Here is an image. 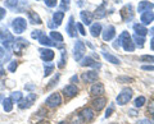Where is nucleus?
Returning <instances> with one entry per match:
<instances>
[{
  "mask_svg": "<svg viewBox=\"0 0 154 124\" xmlns=\"http://www.w3.org/2000/svg\"><path fill=\"white\" fill-rule=\"evenodd\" d=\"M119 41H121V46L123 47L125 51H134L135 50V44H134V40L131 35L128 32L123 31L119 36Z\"/></svg>",
  "mask_w": 154,
  "mask_h": 124,
  "instance_id": "obj_1",
  "label": "nucleus"
},
{
  "mask_svg": "<svg viewBox=\"0 0 154 124\" xmlns=\"http://www.w3.org/2000/svg\"><path fill=\"white\" fill-rule=\"evenodd\" d=\"M132 99V90L128 87L122 88L121 93H118L117 96V104L118 105H126L128 104V101Z\"/></svg>",
  "mask_w": 154,
  "mask_h": 124,
  "instance_id": "obj_2",
  "label": "nucleus"
},
{
  "mask_svg": "<svg viewBox=\"0 0 154 124\" xmlns=\"http://www.w3.org/2000/svg\"><path fill=\"white\" fill-rule=\"evenodd\" d=\"M12 28H13V31L17 33V35H21V33H23L26 31V28H27V22L25 18H16L13 22H12Z\"/></svg>",
  "mask_w": 154,
  "mask_h": 124,
  "instance_id": "obj_3",
  "label": "nucleus"
},
{
  "mask_svg": "<svg viewBox=\"0 0 154 124\" xmlns=\"http://www.w3.org/2000/svg\"><path fill=\"white\" fill-rule=\"evenodd\" d=\"M45 104H46V106H48V108H51V109L58 108V106H59V105L62 104V97H60V95L58 93V92L51 93L50 96L46 99Z\"/></svg>",
  "mask_w": 154,
  "mask_h": 124,
  "instance_id": "obj_4",
  "label": "nucleus"
},
{
  "mask_svg": "<svg viewBox=\"0 0 154 124\" xmlns=\"http://www.w3.org/2000/svg\"><path fill=\"white\" fill-rule=\"evenodd\" d=\"M36 99H37L36 93H28L25 99H22L21 101H19V104H18L19 109H28V108H31L33 105V102L36 101Z\"/></svg>",
  "mask_w": 154,
  "mask_h": 124,
  "instance_id": "obj_5",
  "label": "nucleus"
},
{
  "mask_svg": "<svg viewBox=\"0 0 154 124\" xmlns=\"http://www.w3.org/2000/svg\"><path fill=\"white\" fill-rule=\"evenodd\" d=\"M119 14H121L122 19H123L125 22H128V21H131L132 18H134L132 5H131V4H127V5H125V7L121 9V12H119Z\"/></svg>",
  "mask_w": 154,
  "mask_h": 124,
  "instance_id": "obj_6",
  "label": "nucleus"
},
{
  "mask_svg": "<svg viewBox=\"0 0 154 124\" xmlns=\"http://www.w3.org/2000/svg\"><path fill=\"white\" fill-rule=\"evenodd\" d=\"M85 51H86V49H85L84 42H82V41H80V40H77L76 45H75V51H73V52H75V60L80 61L81 58L84 56Z\"/></svg>",
  "mask_w": 154,
  "mask_h": 124,
  "instance_id": "obj_7",
  "label": "nucleus"
},
{
  "mask_svg": "<svg viewBox=\"0 0 154 124\" xmlns=\"http://www.w3.org/2000/svg\"><path fill=\"white\" fill-rule=\"evenodd\" d=\"M80 117H81V119H82V122L90 123V122H93L95 114H94V111H93V109H90V108H84L82 110L80 111Z\"/></svg>",
  "mask_w": 154,
  "mask_h": 124,
  "instance_id": "obj_8",
  "label": "nucleus"
},
{
  "mask_svg": "<svg viewBox=\"0 0 154 124\" xmlns=\"http://www.w3.org/2000/svg\"><path fill=\"white\" fill-rule=\"evenodd\" d=\"M82 81L86 83H95L98 81V72L95 70H89V72L82 73Z\"/></svg>",
  "mask_w": 154,
  "mask_h": 124,
  "instance_id": "obj_9",
  "label": "nucleus"
},
{
  "mask_svg": "<svg viewBox=\"0 0 154 124\" xmlns=\"http://www.w3.org/2000/svg\"><path fill=\"white\" fill-rule=\"evenodd\" d=\"M63 93H64V96H66V97L71 99V97H73V96H76V95L79 93V88H77V86L73 84V83L67 84L66 87L63 88Z\"/></svg>",
  "mask_w": 154,
  "mask_h": 124,
  "instance_id": "obj_10",
  "label": "nucleus"
},
{
  "mask_svg": "<svg viewBox=\"0 0 154 124\" xmlns=\"http://www.w3.org/2000/svg\"><path fill=\"white\" fill-rule=\"evenodd\" d=\"M104 93V86L102 83H94L90 88V95L94 97H99Z\"/></svg>",
  "mask_w": 154,
  "mask_h": 124,
  "instance_id": "obj_11",
  "label": "nucleus"
},
{
  "mask_svg": "<svg viewBox=\"0 0 154 124\" xmlns=\"http://www.w3.org/2000/svg\"><path fill=\"white\" fill-rule=\"evenodd\" d=\"M40 51V55H41V59L46 61V63H49V61H51L53 59H54V56H55V52L50 50V49H40L38 50Z\"/></svg>",
  "mask_w": 154,
  "mask_h": 124,
  "instance_id": "obj_12",
  "label": "nucleus"
},
{
  "mask_svg": "<svg viewBox=\"0 0 154 124\" xmlns=\"http://www.w3.org/2000/svg\"><path fill=\"white\" fill-rule=\"evenodd\" d=\"M105 104H107V99L103 97V96H99L93 100V102H91V105H93V108L95 109L96 111H100L105 106Z\"/></svg>",
  "mask_w": 154,
  "mask_h": 124,
  "instance_id": "obj_13",
  "label": "nucleus"
},
{
  "mask_svg": "<svg viewBox=\"0 0 154 124\" xmlns=\"http://www.w3.org/2000/svg\"><path fill=\"white\" fill-rule=\"evenodd\" d=\"M102 35H103V40L104 41H110L116 36V28L113 26L105 27V30L102 31Z\"/></svg>",
  "mask_w": 154,
  "mask_h": 124,
  "instance_id": "obj_14",
  "label": "nucleus"
},
{
  "mask_svg": "<svg viewBox=\"0 0 154 124\" xmlns=\"http://www.w3.org/2000/svg\"><path fill=\"white\" fill-rule=\"evenodd\" d=\"M81 65L82 66H93V68H100L102 64L98 63L96 60H94L93 58H90V56H85V58L81 60Z\"/></svg>",
  "mask_w": 154,
  "mask_h": 124,
  "instance_id": "obj_15",
  "label": "nucleus"
},
{
  "mask_svg": "<svg viewBox=\"0 0 154 124\" xmlns=\"http://www.w3.org/2000/svg\"><path fill=\"white\" fill-rule=\"evenodd\" d=\"M153 4L152 3H149L146 1V0H143V1L139 3V5H137V12L139 13H145V12H150L152 9H153Z\"/></svg>",
  "mask_w": 154,
  "mask_h": 124,
  "instance_id": "obj_16",
  "label": "nucleus"
},
{
  "mask_svg": "<svg viewBox=\"0 0 154 124\" xmlns=\"http://www.w3.org/2000/svg\"><path fill=\"white\" fill-rule=\"evenodd\" d=\"M14 51L17 52V54H22V50H23V47H26L28 45V42L26 40H23V39H17V40H14Z\"/></svg>",
  "mask_w": 154,
  "mask_h": 124,
  "instance_id": "obj_17",
  "label": "nucleus"
},
{
  "mask_svg": "<svg viewBox=\"0 0 154 124\" xmlns=\"http://www.w3.org/2000/svg\"><path fill=\"white\" fill-rule=\"evenodd\" d=\"M94 18H96V19H102V18H104L105 16H107V8H105V4H102L100 7L96 8V10L93 13Z\"/></svg>",
  "mask_w": 154,
  "mask_h": 124,
  "instance_id": "obj_18",
  "label": "nucleus"
},
{
  "mask_svg": "<svg viewBox=\"0 0 154 124\" xmlns=\"http://www.w3.org/2000/svg\"><path fill=\"white\" fill-rule=\"evenodd\" d=\"M80 17H81V21H82L84 25L91 26V22H93V18H94V16H93V14H91L90 12L82 10V12L80 13Z\"/></svg>",
  "mask_w": 154,
  "mask_h": 124,
  "instance_id": "obj_19",
  "label": "nucleus"
},
{
  "mask_svg": "<svg viewBox=\"0 0 154 124\" xmlns=\"http://www.w3.org/2000/svg\"><path fill=\"white\" fill-rule=\"evenodd\" d=\"M140 21L143 22L144 26L149 25V23H152L154 21V13L153 12H145V13H143L141 17H140Z\"/></svg>",
  "mask_w": 154,
  "mask_h": 124,
  "instance_id": "obj_20",
  "label": "nucleus"
},
{
  "mask_svg": "<svg viewBox=\"0 0 154 124\" xmlns=\"http://www.w3.org/2000/svg\"><path fill=\"white\" fill-rule=\"evenodd\" d=\"M27 16H28V21H30L31 23H33V25H41V18L38 17V14L36 12L33 10H28L27 12Z\"/></svg>",
  "mask_w": 154,
  "mask_h": 124,
  "instance_id": "obj_21",
  "label": "nucleus"
},
{
  "mask_svg": "<svg viewBox=\"0 0 154 124\" xmlns=\"http://www.w3.org/2000/svg\"><path fill=\"white\" fill-rule=\"evenodd\" d=\"M134 31L136 32V35L139 36H143V37H145L148 35V28L144 26V25H139V23H136V25H134Z\"/></svg>",
  "mask_w": 154,
  "mask_h": 124,
  "instance_id": "obj_22",
  "label": "nucleus"
},
{
  "mask_svg": "<svg viewBox=\"0 0 154 124\" xmlns=\"http://www.w3.org/2000/svg\"><path fill=\"white\" fill-rule=\"evenodd\" d=\"M90 33L93 37H98L100 33H102V25L98 22L94 23V25H91L90 26Z\"/></svg>",
  "mask_w": 154,
  "mask_h": 124,
  "instance_id": "obj_23",
  "label": "nucleus"
},
{
  "mask_svg": "<svg viewBox=\"0 0 154 124\" xmlns=\"http://www.w3.org/2000/svg\"><path fill=\"white\" fill-rule=\"evenodd\" d=\"M76 25L73 22V17H69V22H68V26H67V32H68V35L71 37H75L77 33H76Z\"/></svg>",
  "mask_w": 154,
  "mask_h": 124,
  "instance_id": "obj_24",
  "label": "nucleus"
},
{
  "mask_svg": "<svg viewBox=\"0 0 154 124\" xmlns=\"http://www.w3.org/2000/svg\"><path fill=\"white\" fill-rule=\"evenodd\" d=\"M38 42H40L41 45H44V46H54L55 44H54V41H53L49 36H46V35H42L40 36V39H38Z\"/></svg>",
  "mask_w": 154,
  "mask_h": 124,
  "instance_id": "obj_25",
  "label": "nucleus"
},
{
  "mask_svg": "<svg viewBox=\"0 0 154 124\" xmlns=\"http://www.w3.org/2000/svg\"><path fill=\"white\" fill-rule=\"evenodd\" d=\"M63 18H64L63 12H55L53 14V22H54L55 26H60V23L63 22Z\"/></svg>",
  "mask_w": 154,
  "mask_h": 124,
  "instance_id": "obj_26",
  "label": "nucleus"
},
{
  "mask_svg": "<svg viewBox=\"0 0 154 124\" xmlns=\"http://www.w3.org/2000/svg\"><path fill=\"white\" fill-rule=\"evenodd\" d=\"M103 56L109 61V63H112V64H119V63H121V60H119L117 56H114L112 54H108V52H103Z\"/></svg>",
  "mask_w": 154,
  "mask_h": 124,
  "instance_id": "obj_27",
  "label": "nucleus"
},
{
  "mask_svg": "<svg viewBox=\"0 0 154 124\" xmlns=\"http://www.w3.org/2000/svg\"><path fill=\"white\" fill-rule=\"evenodd\" d=\"M3 106H4V110H5L7 113L12 111V109H13V101H12V99L11 97L4 99L3 100Z\"/></svg>",
  "mask_w": 154,
  "mask_h": 124,
  "instance_id": "obj_28",
  "label": "nucleus"
},
{
  "mask_svg": "<svg viewBox=\"0 0 154 124\" xmlns=\"http://www.w3.org/2000/svg\"><path fill=\"white\" fill-rule=\"evenodd\" d=\"M55 65L53 63H44V75H50L53 73V70H54Z\"/></svg>",
  "mask_w": 154,
  "mask_h": 124,
  "instance_id": "obj_29",
  "label": "nucleus"
},
{
  "mask_svg": "<svg viewBox=\"0 0 154 124\" xmlns=\"http://www.w3.org/2000/svg\"><path fill=\"white\" fill-rule=\"evenodd\" d=\"M50 39L53 41H55V42H63V36H62L59 32H57V31H51L50 32Z\"/></svg>",
  "mask_w": 154,
  "mask_h": 124,
  "instance_id": "obj_30",
  "label": "nucleus"
},
{
  "mask_svg": "<svg viewBox=\"0 0 154 124\" xmlns=\"http://www.w3.org/2000/svg\"><path fill=\"white\" fill-rule=\"evenodd\" d=\"M11 99H12V101L14 102H19L21 100L23 99V95H22V92L21 91H16V92H13L12 95H11Z\"/></svg>",
  "mask_w": 154,
  "mask_h": 124,
  "instance_id": "obj_31",
  "label": "nucleus"
},
{
  "mask_svg": "<svg viewBox=\"0 0 154 124\" xmlns=\"http://www.w3.org/2000/svg\"><path fill=\"white\" fill-rule=\"evenodd\" d=\"M132 40L135 41V44H136L139 47H143L144 46V42H145V39H144L143 36H139V35H135Z\"/></svg>",
  "mask_w": 154,
  "mask_h": 124,
  "instance_id": "obj_32",
  "label": "nucleus"
},
{
  "mask_svg": "<svg viewBox=\"0 0 154 124\" xmlns=\"http://www.w3.org/2000/svg\"><path fill=\"white\" fill-rule=\"evenodd\" d=\"M145 102H146V99H145V97H144V96H139V97L134 101V105H135V108H141Z\"/></svg>",
  "mask_w": 154,
  "mask_h": 124,
  "instance_id": "obj_33",
  "label": "nucleus"
},
{
  "mask_svg": "<svg viewBox=\"0 0 154 124\" xmlns=\"http://www.w3.org/2000/svg\"><path fill=\"white\" fill-rule=\"evenodd\" d=\"M59 77H60V75H59V74H55V75H54V77H53V78L50 79V82H49V84H48V86H46V90H50V88H53V87H54V86L57 84V82H58V81H59Z\"/></svg>",
  "mask_w": 154,
  "mask_h": 124,
  "instance_id": "obj_34",
  "label": "nucleus"
},
{
  "mask_svg": "<svg viewBox=\"0 0 154 124\" xmlns=\"http://www.w3.org/2000/svg\"><path fill=\"white\" fill-rule=\"evenodd\" d=\"M5 7L7 8H11V9H16L18 7V0H5Z\"/></svg>",
  "mask_w": 154,
  "mask_h": 124,
  "instance_id": "obj_35",
  "label": "nucleus"
},
{
  "mask_svg": "<svg viewBox=\"0 0 154 124\" xmlns=\"http://www.w3.org/2000/svg\"><path fill=\"white\" fill-rule=\"evenodd\" d=\"M140 60L145 63H154V55H143L140 56Z\"/></svg>",
  "mask_w": 154,
  "mask_h": 124,
  "instance_id": "obj_36",
  "label": "nucleus"
},
{
  "mask_svg": "<svg viewBox=\"0 0 154 124\" xmlns=\"http://www.w3.org/2000/svg\"><path fill=\"white\" fill-rule=\"evenodd\" d=\"M17 66H18V64H17V61L16 60H12L11 63H9V65H8V70L9 72H16V69H17Z\"/></svg>",
  "mask_w": 154,
  "mask_h": 124,
  "instance_id": "obj_37",
  "label": "nucleus"
},
{
  "mask_svg": "<svg viewBox=\"0 0 154 124\" xmlns=\"http://www.w3.org/2000/svg\"><path fill=\"white\" fill-rule=\"evenodd\" d=\"M44 3L46 4V7H49V8H54V7H57L58 0H44Z\"/></svg>",
  "mask_w": 154,
  "mask_h": 124,
  "instance_id": "obj_38",
  "label": "nucleus"
},
{
  "mask_svg": "<svg viewBox=\"0 0 154 124\" xmlns=\"http://www.w3.org/2000/svg\"><path fill=\"white\" fill-rule=\"evenodd\" d=\"M66 59H67V56H66V52L63 51V52H62L60 61H59V64H58V66H59V68H63V66L66 65Z\"/></svg>",
  "mask_w": 154,
  "mask_h": 124,
  "instance_id": "obj_39",
  "label": "nucleus"
},
{
  "mask_svg": "<svg viewBox=\"0 0 154 124\" xmlns=\"http://www.w3.org/2000/svg\"><path fill=\"white\" fill-rule=\"evenodd\" d=\"M42 35V31H40V30H35V31H32V33H31V37L32 39H40V36Z\"/></svg>",
  "mask_w": 154,
  "mask_h": 124,
  "instance_id": "obj_40",
  "label": "nucleus"
},
{
  "mask_svg": "<svg viewBox=\"0 0 154 124\" xmlns=\"http://www.w3.org/2000/svg\"><path fill=\"white\" fill-rule=\"evenodd\" d=\"M76 28L80 31V33H81L82 36L86 35V31H85V28H84V26H82V23H80V22H79V23H76Z\"/></svg>",
  "mask_w": 154,
  "mask_h": 124,
  "instance_id": "obj_41",
  "label": "nucleus"
},
{
  "mask_svg": "<svg viewBox=\"0 0 154 124\" xmlns=\"http://www.w3.org/2000/svg\"><path fill=\"white\" fill-rule=\"evenodd\" d=\"M117 81L119 83H126V82H132V78H130V77H118Z\"/></svg>",
  "mask_w": 154,
  "mask_h": 124,
  "instance_id": "obj_42",
  "label": "nucleus"
},
{
  "mask_svg": "<svg viewBox=\"0 0 154 124\" xmlns=\"http://www.w3.org/2000/svg\"><path fill=\"white\" fill-rule=\"evenodd\" d=\"M148 113L150 114V115L154 117V101H152L150 104H149V106H148Z\"/></svg>",
  "mask_w": 154,
  "mask_h": 124,
  "instance_id": "obj_43",
  "label": "nucleus"
},
{
  "mask_svg": "<svg viewBox=\"0 0 154 124\" xmlns=\"http://www.w3.org/2000/svg\"><path fill=\"white\" fill-rule=\"evenodd\" d=\"M141 69L143 70H150V72H153V70H154V65H143Z\"/></svg>",
  "mask_w": 154,
  "mask_h": 124,
  "instance_id": "obj_44",
  "label": "nucleus"
},
{
  "mask_svg": "<svg viewBox=\"0 0 154 124\" xmlns=\"http://www.w3.org/2000/svg\"><path fill=\"white\" fill-rule=\"evenodd\" d=\"M112 113H113V105H110L109 109L107 110V113H105V118H109L110 115H112Z\"/></svg>",
  "mask_w": 154,
  "mask_h": 124,
  "instance_id": "obj_45",
  "label": "nucleus"
},
{
  "mask_svg": "<svg viewBox=\"0 0 154 124\" xmlns=\"http://www.w3.org/2000/svg\"><path fill=\"white\" fill-rule=\"evenodd\" d=\"M136 124H152V122L149 119H140V120H137Z\"/></svg>",
  "mask_w": 154,
  "mask_h": 124,
  "instance_id": "obj_46",
  "label": "nucleus"
},
{
  "mask_svg": "<svg viewBox=\"0 0 154 124\" xmlns=\"http://www.w3.org/2000/svg\"><path fill=\"white\" fill-rule=\"evenodd\" d=\"M119 46H121V41H119V37H118V39L114 41L113 47H114V49H119Z\"/></svg>",
  "mask_w": 154,
  "mask_h": 124,
  "instance_id": "obj_47",
  "label": "nucleus"
},
{
  "mask_svg": "<svg viewBox=\"0 0 154 124\" xmlns=\"http://www.w3.org/2000/svg\"><path fill=\"white\" fill-rule=\"evenodd\" d=\"M5 14H7V12H5V9L4 8H0V21L3 19L4 17H5Z\"/></svg>",
  "mask_w": 154,
  "mask_h": 124,
  "instance_id": "obj_48",
  "label": "nucleus"
},
{
  "mask_svg": "<svg viewBox=\"0 0 154 124\" xmlns=\"http://www.w3.org/2000/svg\"><path fill=\"white\" fill-rule=\"evenodd\" d=\"M68 7H69V0H63V9H68Z\"/></svg>",
  "mask_w": 154,
  "mask_h": 124,
  "instance_id": "obj_49",
  "label": "nucleus"
},
{
  "mask_svg": "<svg viewBox=\"0 0 154 124\" xmlns=\"http://www.w3.org/2000/svg\"><path fill=\"white\" fill-rule=\"evenodd\" d=\"M128 114H130L131 117H136V115H137V111H136V110H134V109H132V110H128Z\"/></svg>",
  "mask_w": 154,
  "mask_h": 124,
  "instance_id": "obj_50",
  "label": "nucleus"
},
{
  "mask_svg": "<svg viewBox=\"0 0 154 124\" xmlns=\"http://www.w3.org/2000/svg\"><path fill=\"white\" fill-rule=\"evenodd\" d=\"M71 82H72V83H75V82H79V77H77V75H73V77L71 78Z\"/></svg>",
  "mask_w": 154,
  "mask_h": 124,
  "instance_id": "obj_51",
  "label": "nucleus"
},
{
  "mask_svg": "<svg viewBox=\"0 0 154 124\" xmlns=\"http://www.w3.org/2000/svg\"><path fill=\"white\" fill-rule=\"evenodd\" d=\"M150 49L154 51V36L152 37V40H150Z\"/></svg>",
  "mask_w": 154,
  "mask_h": 124,
  "instance_id": "obj_52",
  "label": "nucleus"
},
{
  "mask_svg": "<svg viewBox=\"0 0 154 124\" xmlns=\"http://www.w3.org/2000/svg\"><path fill=\"white\" fill-rule=\"evenodd\" d=\"M3 74H5V70H4V68H3V65L0 64V75H3Z\"/></svg>",
  "mask_w": 154,
  "mask_h": 124,
  "instance_id": "obj_53",
  "label": "nucleus"
},
{
  "mask_svg": "<svg viewBox=\"0 0 154 124\" xmlns=\"http://www.w3.org/2000/svg\"><path fill=\"white\" fill-rule=\"evenodd\" d=\"M25 88H27V90H32V88H35V86H33V84H26V86H25Z\"/></svg>",
  "mask_w": 154,
  "mask_h": 124,
  "instance_id": "obj_54",
  "label": "nucleus"
},
{
  "mask_svg": "<svg viewBox=\"0 0 154 124\" xmlns=\"http://www.w3.org/2000/svg\"><path fill=\"white\" fill-rule=\"evenodd\" d=\"M4 56V50H3V47H0V58H3Z\"/></svg>",
  "mask_w": 154,
  "mask_h": 124,
  "instance_id": "obj_55",
  "label": "nucleus"
},
{
  "mask_svg": "<svg viewBox=\"0 0 154 124\" xmlns=\"http://www.w3.org/2000/svg\"><path fill=\"white\" fill-rule=\"evenodd\" d=\"M37 124H49V122H46V120H41V122H38Z\"/></svg>",
  "mask_w": 154,
  "mask_h": 124,
  "instance_id": "obj_56",
  "label": "nucleus"
},
{
  "mask_svg": "<svg viewBox=\"0 0 154 124\" xmlns=\"http://www.w3.org/2000/svg\"><path fill=\"white\" fill-rule=\"evenodd\" d=\"M149 33H152V35H154V28H150V30H149Z\"/></svg>",
  "mask_w": 154,
  "mask_h": 124,
  "instance_id": "obj_57",
  "label": "nucleus"
},
{
  "mask_svg": "<svg viewBox=\"0 0 154 124\" xmlns=\"http://www.w3.org/2000/svg\"><path fill=\"white\" fill-rule=\"evenodd\" d=\"M59 124H67V123H66V122H60Z\"/></svg>",
  "mask_w": 154,
  "mask_h": 124,
  "instance_id": "obj_58",
  "label": "nucleus"
},
{
  "mask_svg": "<svg viewBox=\"0 0 154 124\" xmlns=\"http://www.w3.org/2000/svg\"><path fill=\"white\" fill-rule=\"evenodd\" d=\"M110 124H117V123H110Z\"/></svg>",
  "mask_w": 154,
  "mask_h": 124,
  "instance_id": "obj_59",
  "label": "nucleus"
},
{
  "mask_svg": "<svg viewBox=\"0 0 154 124\" xmlns=\"http://www.w3.org/2000/svg\"><path fill=\"white\" fill-rule=\"evenodd\" d=\"M153 100H154V93H153Z\"/></svg>",
  "mask_w": 154,
  "mask_h": 124,
  "instance_id": "obj_60",
  "label": "nucleus"
}]
</instances>
